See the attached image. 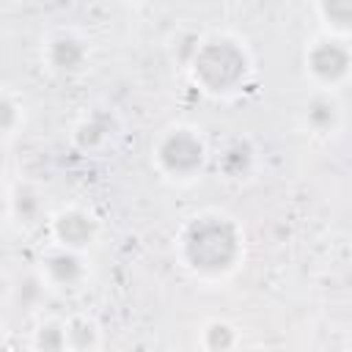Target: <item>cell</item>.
<instances>
[{
    "label": "cell",
    "instance_id": "obj_7",
    "mask_svg": "<svg viewBox=\"0 0 352 352\" xmlns=\"http://www.w3.org/2000/svg\"><path fill=\"white\" fill-rule=\"evenodd\" d=\"M88 278V264L80 250L52 245L38 258V280L50 289H77Z\"/></svg>",
    "mask_w": 352,
    "mask_h": 352
},
{
    "label": "cell",
    "instance_id": "obj_15",
    "mask_svg": "<svg viewBox=\"0 0 352 352\" xmlns=\"http://www.w3.org/2000/svg\"><path fill=\"white\" fill-rule=\"evenodd\" d=\"M38 212H41V201L33 184L11 187V217H16L19 223H36Z\"/></svg>",
    "mask_w": 352,
    "mask_h": 352
},
{
    "label": "cell",
    "instance_id": "obj_14",
    "mask_svg": "<svg viewBox=\"0 0 352 352\" xmlns=\"http://www.w3.org/2000/svg\"><path fill=\"white\" fill-rule=\"evenodd\" d=\"M22 124H25V107L8 88H0V143L11 140Z\"/></svg>",
    "mask_w": 352,
    "mask_h": 352
},
{
    "label": "cell",
    "instance_id": "obj_6",
    "mask_svg": "<svg viewBox=\"0 0 352 352\" xmlns=\"http://www.w3.org/2000/svg\"><path fill=\"white\" fill-rule=\"evenodd\" d=\"M50 236L52 245L85 253L99 236V220L82 206H63L50 217Z\"/></svg>",
    "mask_w": 352,
    "mask_h": 352
},
{
    "label": "cell",
    "instance_id": "obj_17",
    "mask_svg": "<svg viewBox=\"0 0 352 352\" xmlns=\"http://www.w3.org/2000/svg\"><path fill=\"white\" fill-rule=\"evenodd\" d=\"M11 217V187H6L0 182V226Z\"/></svg>",
    "mask_w": 352,
    "mask_h": 352
},
{
    "label": "cell",
    "instance_id": "obj_5",
    "mask_svg": "<svg viewBox=\"0 0 352 352\" xmlns=\"http://www.w3.org/2000/svg\"><path fill=\"white\" fill-rule=\"evenodd\" d=\"M88 58H91L88 41L77 30L58 28L41 41V63L47 66V72L58 77L80 74L88 66Z\"/></svg>",
    "mask_w": 352,
    "mask_h": 352
},
{
    "label": "cell",
    "instance_id": "obj_11",
    "mask_svg": "<svg viewBox=\"0 0 352 352\" xmlns=\"http://www.w3.org/2000/svg\"><path fill=\"white\" fill-rule=\"evenodd\" d=\"M316 16L330 36L349 38L352 28V0H316Z\"/></svg>",
    "mask_w": 352,
    "mask_h": 352
},
{
    "label": "cell",
    "instance_id": "obj_3",
    "mask_svg": "<svg viewBox=\"0 0 352 352\" xmlns=\"http://www.w3.org/2000/svg\"><path fill=\"white\" fill-rule=\"evenodd\" d=\"M151 165L154 170L176 184H187L201 176L206 165V143L201 132L190 124L165 126L151 143Z\"/></svg>",
    "mask_w": 352,
    "mask_h": 352
},
{
    "label": "cell",
    "instance_id": "obj_10",
    "mask_svg": "<svg viewBox=\"0 0 352 352\" xmlns=\"http://www.w3.org/2000/svg\"><path fill=\"white\" fill-rule=\"evenodd\" d=\"M253 165H256V148H253L250 140H245V138H234V140L223 148V154H220V160H217V168H220L223 176L231 179V182L248 179L250 170H253Z\"/></svg>",
    "mask_w": 352,
    "mask_h": 352
},
{
    "label": "cell",
    "instance_id": "obj_8",
    "mask_svg": "<svg viewBox=\"0 0 352 352\" xmlns=\"http://www.w3.org/2000/svg\"><path fill=\"white\" fill-rule=\"evenodd\" d=\"M121 138V124L113 110H91L72 126V143L82 154H102Z\"/></svg>",
    "mask_w": 352,
    "mask_h": 352
},
{
    "label": "cell",
    "instance_id": "obj_18",
    "mask_svg": "<svg viewBox=\"0 0 352 352\" xmlns=\"http://www.w3.org/2000/svg\"><path fill=\"white\" fill-rule=\"evenodd\" d=\"M0 283H3V270H0Z\"/></svg>",
    "mask_w": 352,
    "mask_h": 352
},
{
    "label": "cell",
    "instance_id": "obj_9",
    "mask_svg": "<svg viewBox=\"0 0 352 352\" xmlns=\"http://www.w3.org/2000/svg\"><path fill=\"white\" fill-rule=\"evenodd\" d=\"M302 121L314 135H336L344 124V107L333 91H316L302 107Z\"/></svg>",
    "mask_w": 352,
    "mask_h": 352
},
{
    "label": "cell",
    "instance_id": "obj_1",
    "mask_svg": "<svg viewBox=\"0 0 352 352\" xmlns=\"http://www.w3.org/2000/svg\"><path fill=\"white\" fill-rule=\"evenodd\" d=\"M176 253L192 278L206 283L226 280L245 258L242 226L217 209L198 212L182 226L176 236Z\"/></svg>",
    "mask_w": 352,
    "mask_h": 352
},
{
    "label": "cell",
    "instance_id": "obj_2",
    "mask_svg": "<svg viewBox=\"0 0 352 352\" xmlns=\"http://www.w3.org/2000/svg\"><path fill=\"white\" fill-rule=\"evenodd\" d=\"M187 69L192 82L209 94V96H234L239 94L250 74H253V60L248 47L228 36V33H212L195 41L190 58H187Z\"/></svg>",
    "mask_w": 352,
    "mask_h": 352
},
{
    "label": "cell",
    "instance_id": "obj_4",
    "mask_svg": "<svg viewBox=\"0 0 352 352\" xmlns=\"http://www.w3.org/2000/svg\"><path fill=\"white\" fill-rule=\"evenodd\" d=\"M302 66H305V77L316 85V91L341 88L349 80V69H352V52L346 38L330 33L316 36L302 52Z\"/></svg>",
    "mask_w": 352,
    "mask_h": 352
},
{
    "label": "cell",
    "instance_id": "obj_16",
    "mask_svg": "<svg viewBox=\"0 0 352 352\" xmlns=\"http://www.w3.org/2000/svg\"><path fill=\"white\" fill-rule=\"evenodd\" d=\"M33 346L36 349H69L66 346V322L44 319L33 330Z\"/></svg>",
    "mask_w": 352,
    "mask_h": 352
},
{
    "label": "cell",
    "instance_id": "obj_12",
    "mask_svg": "<svg viewBox=\"0 0 352 352\" xmlns=\"http://www.w3.org/2000/svg\"><path fill=\"white\" fill-rule=\"evenodd\" d=\"M236 344H239V333L226 319H212V322H206L201 327V336H198V346L201 349L217 352V349H234Z\"/></svg>",
    "mask_w": 352,
    "mask_h": 352
},
{
    "label": "cell",
    "instance_id": "obj_19",
    "mask_svg": "<svg viewBox=\"0 0 352 352\" xmlns=\"http://www.w3.org/2000/svg\"><path fill=\"white\" fill-rule=\"evenodd\" d=\"M132 3H143V0H132Z\"/></svg>",
    "mask_w": 352,
    "mask_h": 352
},
{
    "label": "cell",
    "instance_id": "obj_13",
    "mask_svg": "<svg viewBox=\"0 0 352 352\" xmlns=\"http://www.w3.org/2000/svg\"><path fill=\"white\" fill-rule=\"evenodd\" d=\"M66 346L69 349H96L102 346V330L94 319L77 316L66 322Z\"/></svg>",
    "mask_w": 352,
    "mask_h": 352
}]
</instances>
